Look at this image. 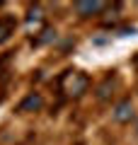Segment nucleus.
<instances>
[{
	"label": "nucleus",
	"instance_id": "1",
	"mask_svg": "<svg viewBox=\"0 0 138 145\" xmlns=\"http://www.w3.org/2000/svg\"><path fill=\"white\" fill-rule=\"evenodd\" d=\"M85 89H87V75L85 72H70L66 80V92L70 97H80Z\"/></svg>",
	"mask_w": 138,
	"mask_h": 145
},
{
	"label": "nucleus",
	"instance_id": "7",
	"mask_svg": "<svg viewBox=\"0 0 138 145\" xmlns=\"http://www.w3.org/2000/svg\"><path fill=\"white\" fill-rule=\"evenodd\" d=\"M27 22H29V24H34V22H41V10H39V7H32V10H29V15H27Z\"/></svg>",
	"mask_w": 138,
	"mask_h": 145
},
{
	"label": "nucleus",
	"instance_id": "2",
	"mask_svg": "<svg viewBox=\"0 0 138 145\" xmlns=\"http://www.w3.org/2000/svg\"><path fill=\"white\" fill-rule=\"evenodd\" d=\"M131 119H133V104L128 102V99L119 102L116 109H114V121H119V123H128Z\"/></svg>",
	"mask_w": 138,
	"mask_h": 145
},
{
	"label": "nucleus",
	"instance_id": "6",
	"mask_svg": "<svg viewBox=\"0 0 138 145\" xmlns=\"http://www.w3.org/2000/svg\"><path fill=\"white\" fill-rule=\"evenodd\" d=\"M109 85H112V78H107L102 85H99V92H97L99 99H107V97H109Z\"/></svg>",
	"mask_w": 138,
	"mask_h": 145
},
{
	"label": "nucleus",
	"instance_id": "5",
	"mask_svg": "<svg viewBox=\"0 0 138 145\" xmlns=\"http://www.w3.org/2000/svg\"><path fill=\"white\" fill-rule=\"evenodd\" d=\"M15 27H17L15 17H0V44L7 41V39L15 34Z\"/></svg>",
	"mask_w": 138,
	"mask_h": 145
},
{
	"label": "nucleus",
	"instance_id": "4",
	"mask_svg": "<svg viewBox=\"0 0 138 145\" xmlns=\"http://www.w3.org/2000/svg\"><path fill=\"white\" fill-rule=\"evenodd\" d=\"M41 104H44V99H41V94L32 92L29 97H24L20 102V106H17V111H36V109H41Z\"/></svg>",
	"mask_w": 138,
	"mask_h": 145
},
{
	"label": "nucleus",
	"instance_id": "3",
	"mask_svg": "<svg viewBox=\"0 0 138 145\" xmlns=\"http://www.w3.org/2000/svg\"><path fill=\"white\" fill-rule=\"evenodd\" d=\"M104 3H75V12L80 17H92V15H99L104 10Z\"/></svg>",
	"mask_w": 138,
	"mask_h": 145
},
{
	"label": "nucleus",
	"instance_id": "8",
	"mask_svg": "<svg viewBox=\"0 0 138 145\" xmlns=\"http://www.w3.org/2000/svg\"><path fill=\"white\" fill-rule=\"evenodd\" d=\"M133 63H136V65H138V56H136V58H133Z\"/></svg>",
	"mask_w": 138,
	"mask_h": 145
}]
</instances>
